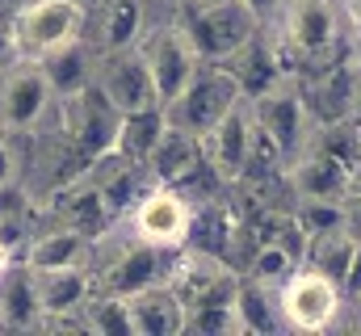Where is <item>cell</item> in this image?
Wrapping results in <instances>:
<instances>
[{"label": "cell", "mask_w": 361, "mask_h": 336, "mask_svg": "<svg viewBox=\"0 0 361 336\" xmlns=\"http://www.w3.org/2000/svg\"><path fill=\"white\" fill-rule=\"evenodd\" d=\"M281 47H277V64H298L311 72H324L332 64H341V8L332 0H281Z\"/></svg>", "instance_id": "obj_1"}, {"label": "cell", "mask_w": 361, "mask_h": 336, "mask_svg": "<svg viewBox=\"0 0 361 336\" xmlns=\"http://www.w3.org/2000/svg\"><path fill=\"white\" fill-rule=\"evenodd\" d=\"M177 21L189 30L202 64H223L231 59L244 42L257 38L261 21L240 4V0H219V4H177Z\"/></svg>", "instance_id": "obj_2"}, {"label": "cell", "mask_w": 361, "mask_h": 336, "mask_svg": "<svg viewBox=\"0 0 361 336\" xmlns=\"http://www.w3.org/2000/svg\"><path fill=\"white\" fill-rule=\"evenodd\" d=\"M13 51L17 59H42L63 42L85 38V4L80 0H30L13 13Z\"/></svg>", "instance_id": "obj_3"}, {"label": "cell", "mask_w": 361, "mask_h": 336, "mask_svg": "<svg viewBox=\"0 0 361 336\" xmlns=\"http://www.w3.org/2000/svg\"><path fill=\"white\" fill-rule=\"evenodd\" d=\"M235 101H244V88H240L235 72L227 64L197 68V76L164 105V118H169V126H180V131H189V135L202 139Z\"/></svg>", "instance_id": "obj_4"}, {"label": "cell", "mask_w": 361, "mask_h": 336, "mask_svg": "<svg viewBox=\"0 0 361 336\" xmlns=\"http://www.w3.org/2000/svg\"><path fill=\"white\" fill-rule=\"evenodd\" d=\"M55 105H59V126L76 139V148H80L89 160L118 148L122 109H118L97 84H85V88L72 92V97H55Z\"/></svg>", "instance_id": "obj_5"}, {"label": "cell", "mask_w": 361, "mask_h": 336, "mask_svg": "<svg viewBox=\"0 0 361 336\" xmlns=\"http://www.w3.org/2000/svg\"><path fill=\"white\" fill-rule=\"evenodd\" d=\"M152 68V80H156V92H160V105H169L185 84L197 76L202 68V55L189 38V30L180 21H164V25H152L139 42H135Z\"/></svg>", "instance_id": "obj_6"}, {"label": "cell", "mask_w": 361, "mask_h": 336, "mask_svg": "<svg viewBox=\"0 0 361 336\" xmlns=\"http://www.w3.org/2000/svg\"><path fill=\"white\" fill-rule=\"evenodd\" d=\"M248 105H252L257 126L281 148L286 160H294L298 152H307V143H311V135H307L311 131V109H307L302 88H298L294 76H281L273 88L257 92Z\"/></svg>", "instance_id": "obj_7"}, {"label": "cell", "mask_w": 361, "mask_h": 336, "mask_svg": "<svg viewBox=\"0 0 361 336\" xmlns=\"http://www.w3.org/2000/svg\"><path fill=\"white\" fill-rule=\"evenodd\" d=\"M55 105L51 80L38 59H13L0 76V126L13 135H30L47 109Z\"/></svg>", "instance_id": "obj_8"}, {"label": "cell", "mask_w": 361, "mask_h": 336, "mask_svg": "<svg viewBox=\"0 0 361 336\" xmlns=\"http://www.w3.org/2000/svg\"><path fill=\"white\" fill-rule=\"evenodd\" d=\"M164 286L180 299V307H206V303H235V290H240V277L235 269L223 260V256H210V252L189 248L180 260L169 265V277Z\"/></svg>", "instance_id": "obj_9"}, {"label": "cell", "mask_w": 361, "mask_h": 336, "mask_svg": "<svg viewBox=\"0 0 361 336\" xmlns=\"http://www.w3.org/2000/svg\"><path fill=\"white\" fill-rule=\"evenodd\" d=\"M92 84L122 109H147V105H160V92H156V80H152V68L143 59L139 47H122V51H101L97 55V72H92Z\"/></svg>", "instance_id": "obj_10"}, {"label": "cell", "mask_w": 361, "mask_h": 336, "mask_svg": "<svg viewBox=\"0 0 361 336\" xmlns=\"http://www.w3.org/2000/svg\"><path fill=\"white\" fill-rule=\"evenodd\" d=\"M189 227H193V202L173 185H156L135 202V236L156 248H185Z\"/></svg>", "instance_id": "obj_11"}, {"label": "cell", "mask_w": 361, "mask_h": 336, "mask_svg": "<svg viewBox=\"0 0 361 336\" xmlns=\"http://www.w3.org/2000/svg\"><path fill=\"white\" fill-rule=\"evenodd\" d=\"M164 277H169L164 248H156L139 236H135V244H122L114 252V260L92 265V290L97 294H118V299H130L135 290H147Z\"/></svg>", "instance_id": "obj_12"}, {"label": "cell", "mask_w": 361, "mask_h": 336, "mask_svg": "<svg viewBox=\"0 0 361 336\" xmlns=\"http://www.w3.org/2000/svg\"><path fill=\"white\" fill-rule=\"evenodd\" d=\"M336 311H341V286L332 277H324L319 269H298L281 286V316L298 332L328 328L336 320Z\"/></svg>", "instance_id": "obj_13"}, {"label": "cell", "mask_w": 361, "mask_h": 336, "mask_svg": "<svg viewBox=\"0 0 361 336\" xmlns=\"http://www.w3.org/2000/svg\"><path fill=\"white\" fill-rule=\"evenodd\" d=\"M85 4V42L92 51H122L143 38L152 0H80Z\"/></svg>", "instance_id": "obj_14"}, {"label": "cell", "mask_w": 361, "mask_h": 336, "mask_svg": "<svg viewBox=\"0 0 361 336\" xmlns=\"http://www.w3.org/2000/svg\"><path fill=\"white\" fill-rule=\"evenodd\" d=\"M248 143H252V105L235 101L206 135H202V156L227 185H235L248 164Z\"/></svg>", "instance_id": "obj_15"}, {"label": "cell", "mask_w": 361, "mask_h": 336, "mask_svg": "<svg viewBox=\"0 0 361 336\" xmlns=\"http://www.w3.org/2000/svg\"><path fill=\"white\" fill-rule=\"evenodd\" d=\"M290 185L294 198H315V202H341L349 193V164L328 156L324 148H307L290 160Z\"/></svg>", "instance_id": "obj_16"}, {"label": "cell", "mask_w": 361, "mask_h": 336, "mask_svg": "<svg viewBox=\"0 0 361 336\" xmlns=\"http://www.w3.org/2000/svg\"><path fill=\"white\" fill-rule=\"evenodd\" d=\"M34 290L42 320L47 316H80L92 294V273L85 265H63V269H34Z\"/></svg>", "instance_id": "obj_17"}, {"label": "cell", "mask_w": 361, "mask_h": 336, "mask_svg": "<svg viewBox=\"0 0 361 336\" xmlns=\"http://www.w3.org/2000/svg\"><path fill=\"white\" fill-rule=\"evenodd\" d=\"M202 164H206L202 139L189 135V131H180V126H169V131L160 135L156 152L147 156V172H152L160 185H180V181H189Z\"/></svg>", "instance_id": "obj_18"}, {"label": "cell", "mask_w": 361, "mask_h": 336, "mask_svg": "<svg viewBox=\"0 0 361 336\" xmlns=\"http://www.w3.org/2000/svg\"><path fill=\"white\" fill-rule=\"evenodd\" d=\"M126 307H130V324H135L139 336H173L185 328V307L164 282H156L147 290H135L126 299Z\"/></svg>", "instance_id": "obj_19"}, {"label": "cell", "mask_w": 361, "mask_h": 336, "mask_svg": "<svg viewBox=\"0 0 361 336\" xmlns=\"http://www.w3.org/2000/svg\"><path fill=\"white\" fill-rule=\"evenodd\" d=\"M51 202H55V215H59V223H63V227H76V232H85L89 240H97V236L105 232V223H109V206H105L101 189L92 185L89 176H80V181H72L68 189L51 193Z\"/></svg>", "instance_id": "obj_20"}, {"label": "cell", "mask_w": 361, "mask_h": 336, "mask_svg": "<svg viewBox=\"0 0 361 336\" xmlns=\"http://www.w3.org/2000/svg\"><path fill=\"white\" fill-rule=\"evenodd\" d=\"M38 64H42V72H47V80H51V92H55V97H72V92H80L85 84H92L97 51H92L85 38H76V42H63L59 51L42 55Z\"/></svg>", "instance_id": "obj_21"}, {"label": "cell", "mask_w": 361, "mask_h": 336, "mask_svg": "<svg viewBox=\"0 0 361 336\" xmlns=\"http://www.w3.org/2000/svg\"><path fill=\"white\" fill-rule=\"evenodd\" d=\"M89 260V236L76 227H51L42 236H34V244L25 248L30 269H63V265H85Z\"/></svg>", "instance_id": "obj_22"}, {"label": "cell", "mask_w": 361, "mask_h": 336, "mask_svg": "<svg viewBox=\"0 0 361 336\" xmlns=\"http://www.w3.org/2000/svg\"><path fill=\"white\" fill-rule=\"evenodd\" d=\"M169 131L164 105H147V109H130L122 114V131H118V152L135 164H147V156L156 152L160 135Z\"/></svg>", "instance_id": "obj_23"}, {"label": "cell", "mask_w": 361, "mask_h": 336, "mask_svg": "<svg viewBox=\"0 0 361 336\" xmlns=\"http://www.w3.org/2000/svg\"><path fill=\"white\" fill-rule=\"evenodd\" d=\"M235 311H240L244 332H277L286 324V316H281V290H269V286H261L252 277H240Z\"/></svg>", "instance_id": "obj_24"}, {"label": "cell", "mask_w": 361, "mask_h": 336, "mask_svg": "<svg viewBox=\"0 0 361 336\" xmlns=\"http://www.w3.org/2000/svg\"><path fill=\"white\" fill-rule=\"evenodd\" d=\"M38 320H42V307H38V290H34V269L25 265L13 273H0V324L25 328Z\"/></svg>", "instance_id": "obj_25"}, {"label": "cell", "mask_w": 361, "mask_h": 336, "mask_svg": "<svg viewBox=\"0 0 361 336\" xmlns=\"http://www.w3.org/2000/svg\"><path fill=\"white\" fill-rule=\"evenodd\" d=\"M353 256H357V240L349 236V227H341V232H328V236H315L311 240V248H307V269H319L324 277H332L336 286L345 282V273H349V265H353Z\"/></svg>", "instance_id": "obj_26"}, {"label": "cell", "mask_w": 361, "mask_h": 336, "mask_svg": "<svg viewBox=\"0 0 361 336\" xmlns=\"http://www.w3.org/2000/svg\"><path fill=\"white\" fill-rule=\"evenodd\" d=\"M244 269H248V277H252V282H261V286H269V290H281V286L302 269V260H298V256H290L281 244L265 240L261 248L252 252V260H248Z\"/></svg>", "instance_id": "obj_27"}, {"label": "cell", "mask_w": 361, "mask_h": 336, "mask_svg": "<svg viewBox=\"0 0 361 336\" xmlns=\"http://www.w3.org/2000/svg\"><path fill=\"white\" fill-rule=\"evenodd\" d=\"M85 320H89V328H97V332H135V324H130V307H126V299H118V294H97L89 303H85Z\"/></svg>", "instance_id": "obj_28"}, {"label": "cell", "mask_w": 361, "mask_h": 336, "mask_svg": "<svg viewBox=\"0 0 361 336\" xmlns=\"http://www.w3.org/2000/svg\"><path fill=\"white\" fill-rule=\"evenodd\" d=\"M185 328L202 336H227V332H244L235 303H206V307H189L185 311Z\"/></svg>", "instance_id": "obj_29"}, {"label": "cell", "mask_w": 361, "mask_h": 336, "mask_svg": "<svg viewBox=\"0 0 361 336\" xmlns=\"http://www.w3.org/2000/svg\"><path fill=\"white\" fill-rule=\"evenodd\" d=\"M302 232L315 240V236H328V232H341L345 227V198L341 202H315V198H298L294 206Z\"/></svg>", "instance_id": "obj_30"}, {"label": "cell", "mask_w": 361, "mask_h": 336, "mask_svg": "<svg viewBox=\"0 0 361 336\" xmlns=\"http://www.w3.org/2000/svg\"><path fill=\"white\" fill-rule=\"evenodd\" d=\"M345 227H349V236L361 244V193H345Z\"/></svg>", "instance_id": "obj_31"}, {"label": "cell", "mask_w": 361, "mask_h": 336, "mask_svg": "<svg viewBox=\"0 0 361 336\" xmlns=\"http://www.w3.org/2000/svg\"><path fill=\"white\" fill-rule=\"evenodd\" d=\"M13 181H17V160H13V152L4 143V126H0V189H8Z\"/></svg>", "instance_id": "obj_32"}, {"label": "cell", "mask_w": 361, "mask_h": 336, "mask_svg": "<svg viewBox=\"0 0 361 336\" xmlns=\"http://www.w3.org/2000/svg\"><path fill=\"white\" fill-rule=\"evenodd\" d=\"M240 4H244V8L261 21V25H265V21H273V17L281 13V0H240Z\"/></svg>", "instance_id": "obj_33"}, {"label": "cell", "mask_w": 361, "mask_h": 336, "mask_svg": "<svg viewBox=\"0 0 361 336\" xmlns=\"http://www.w3.org/2000/svg\"><path fill=\"white\" fill-rule=\"evenodd\" d=\"M349 294H361V244H357V256H353V265H349V273H345V282H341Z\"/></svg>", "instance_id": "obj_34"}, {"label": "cell", "mask_w": 361, "mask_h": 336, "mask_svg": "<svg viewBox=\"0 0 361 336\" xmlns=\"http://www.w3.org/2000/svg\"><path fill=\"white\" fill-rule=\"evenodd\" d=\"M349 114L361 122V68H353V88H349Z\"/></svg>", "instance_id": "obj_35"}, {"label": "cell", "mask_w": 361, "mask_h": 336, "mask_svg": "<svg viewBox=\"0 0 361 336\" xmlns=\"http://www.w3.org/2000/svg\"><path fill=\"white\" fill-rule=\"evenodd\" d=\"M349 189H353V193H361V160L349 168Z\"/></svg>", "instance_id": "obj_36"}, {"label": "cell", "mask_w": 361, "mask_h": 336, "mask_svg": "<svg viewBox=\"0 0 361 336\" xmlns=\"http://www.w3.org/2000/svg\"><path fill=\"white\" fill-rule=\"evenodd\" d=\"M21 4H30V0H0V13H4V17H13Z\"/></svg>", "instance_id": "obj_37"}, {"label": "cell", "mask_w": 361, "mask_h": 336, "mask_svg": "<svg viewBox=\"0 0 361 336\" xmlns=\"http://www.w3.org/2000/svg\"><path fill=\"white\" fill-rule=\"evenodd\" d=\"M349 13L357 17V25H361V0H349Z\"/></svg>", "instance_id": "obj_38"}, {"label": "cell", "mask_w": 361, "mask_h": 336, "mask_svg": "<svg viewBox=\"0 0 361 336\" xmlns=\"http://www.w3.org/2000/svg\"><path fill=\"white\" fill-rule=\"evenodd\" d=\"M180 4H219V0H180Z\"/></svg>", "instance_id": "obj_39"}, {"label": "cell", "mask_w": 361, "mask_h": 336, "mask_svg": "<svg viewBox=\"0 0 361 336\" xmlns=\"http://www.w3.org/2000/svg\"><path fill=\"white\" fill-rule=\"evenodd\" d=\"M357 68H361V30H357Z\"/></svg>", "instance_id": "obj_40"}, {"label": "cell", "mask_w": 361, "mask_h": 336, "mask_svg": "<svg viewBox=\"0 0 361 336\" xmlns=\"http://www.w3.org/2000/svg\"><path fill=\"white\" fill-rule=\"evenodd\" d=\"M160 4H180V0H160Z\"/></svg>", "instance_id": "obj_41"}, {"label": "cell", "mask_w": 361, "mask_h": 336, "mask_svg": "<svg viewBox=\"0 0 361 336\" xmlns=\"http://www.w3.org/2000/svg\"><path fill=\"white\" fill-rule=\"evenodd\" d=\"M357 307H361V294H357Z\"/></svg>", "instance_id": "obj_42"}]
</instances>
